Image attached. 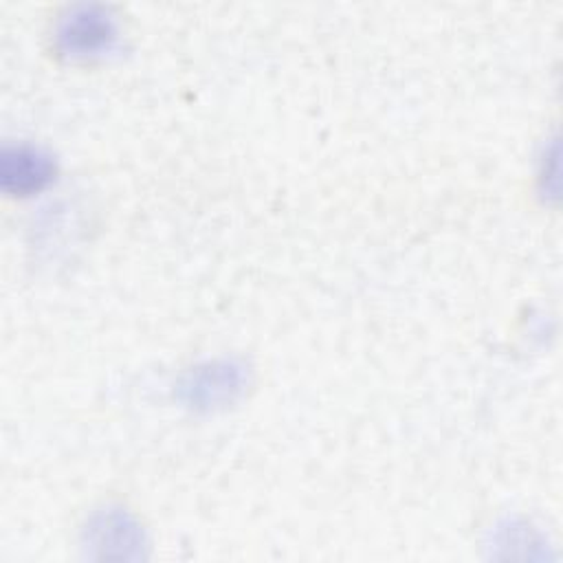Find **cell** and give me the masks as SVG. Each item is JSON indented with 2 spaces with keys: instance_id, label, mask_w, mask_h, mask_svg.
<instances>
[{
  "instance_id": "obj_1",
  "label": "cell",
  "mask_w": 563,
  "mask_h": 563,
  "mask_svg": "<svg viewBox=\"0 0 563 563\" xmlns=\"http://www.w3.org/2000/svg\"><path fill=\"white\" fill-rule=\"evenodd\" d=\"M114 33L117 29L108 11L92 4H81L64 15L57 29V42L64 53L86 57L108 48Z\"/></svg>"
},
{
  "instance_id": "obj_2",
  "label": "cell",
  "mask_w": 563,
  "mask_h": 563,
  "mask_svg": "<svg viewBox=\"0 0 563 563\" xmlns=\"http://www.w3.org/2000/svg\"><path fill=\"white\" fill-rule=\"evenodd\" d=\"M55 174L53 158L31 145H13L2 150L0 178L2 187L11 194L24 196L40 191Z\"/></svg>"
},
{
  "instance_id": "obj_3",
  "label": "cell",
  "mask_w": 563,
  "mask_h": 563,
  "mask_svg": "<svg viewBox=\"0 0 563 563\" xmlns=\"http://www.w3.org/2000/svg\"><path fill=\"white\" fill-rule=\"evenodd\" d=\"M97 548H103L106 556H128L130 548L139 545V530L125 515H106L92 530Z\"/></svg>"
},
{
  "instance_id": "obj_4",
  "label": "cell",
  "mask_w": 563,
  "mask_h": 563,
  "mask_svg": "<svg viewBox=\"0 0 563 563\" xmlns=\"http://www.w3.org/2000/svg\"><path fill=\"white\" fill-rule=\"evenodd\" d=\"M240 383V367L211 365L207 369L196 372L191 380L194 398H202L205 402H218V398H229Z\"/></svg>"
}]
</instances>
